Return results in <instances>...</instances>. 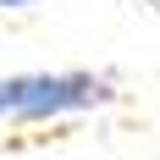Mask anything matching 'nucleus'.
<instances>
[{
    "label": "nucleus",
    "instance_id": "nucleus-2",
    "mask_svg": "<svg viewBox=\"0 0 160 160\" xmlns=\"http://www.w3.org/2000/svg\"><path fill=\"white\" fill-rule=\"evenodd\" d=\"M0 6H6V11H22V6H33V0H0Z\"/></svg>",
    "mask_w": 160,
    "mask_h": 160
},
{
    "label": "nucleus",
    "instance_id": "nucleus-1",
    "mask_svg": "<svg viewBox=\"0 0 160 160\" xmlns=\"http://www.w3.org/2000/svg\"><path fill=\"white\" fill-rule=\"evenodd\" d=\"M111 99V83L94 72H17L0 78V116L6 122H50L78 116Z\"/></svg>",
    "mask_w": 160,
    "mask_h": 160
}]
</instances>
